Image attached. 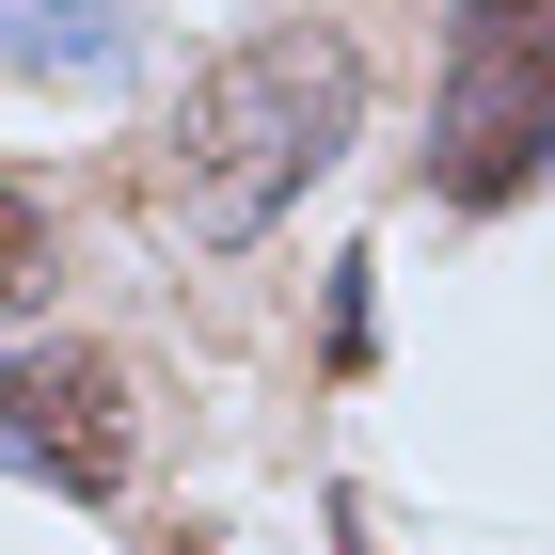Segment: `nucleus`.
<instances>
[{
	"mask_svg": "<svg viewBox=\"0 0 555 555\" xmlns=\"http://www.w3.org/2000/svg\"><path fill=\"white\" fill-rule=\"evenodd\" d=\"M365 128V48L334 16H270L175 95V143H159V207L191 255H255L270 222L318 191Z\"/></svg>",
	"mask_w": 555,
	"mask_h": 555,
	"instance_id": "obj_1",
	"label": "nucleus"
},
{
	"mask_svg": "<svg viewBox=\"0 0 555 555\" xmlns=\"http://www.w3.org/2000/svg\"><path fill=\"white\" fill-rule=\"evenodd\" d=\"M555 175V0H444V80H428V191L524 207Z\"/></svg>",
	"mask_w": 555,
	"mask_h": 555,
	"instance_id": "obj_2",
	"label": "nucleus"
},
{
	"mask_svg": "<svg viewBox=\"0 0 555 555\" xmlns=\"http://www.w3.org/2000/svg\"><path fill=\"white\" fill-rule=\"evenodd\" d=\"M143 461V397L112 349L48 334V349H0V476H33V492H64V508H112Z\"/></svg>",
	"mask_w": 555,
	"mask_h": 555,
	"instance_id": "obj_3",
	"label": "nucleus"
},
{
	"mask_svg": "<svg viewBox=\"0 0 555 555\" xmlns=\"http://www.w3.org/2000/svg\"><path fill=\"white\" fill-rule=\"evenodd\" d=\"M128 0H0V80H128Z\"/></svg>",
	"mask_w": 555,
	"mask_h": 555,
	"instance_id": "obj_4",
	"label": "nucleus"
},
{
	"mask_svg": "<svg viewBox=\"0 0 555 555\" xmlns=\"http://www.w3.org/2000/svg\"><path fill=\"white\" fill-rule=\"evenodd\" d=\"M33 286H48V207L16 191V175H0V318H16Z\"/></svg>",
	"mask_w": 555,
	"mask_h": 555,
	"instance_id": "obj_5",
	"label": "nucleus"
}]
</instances>
